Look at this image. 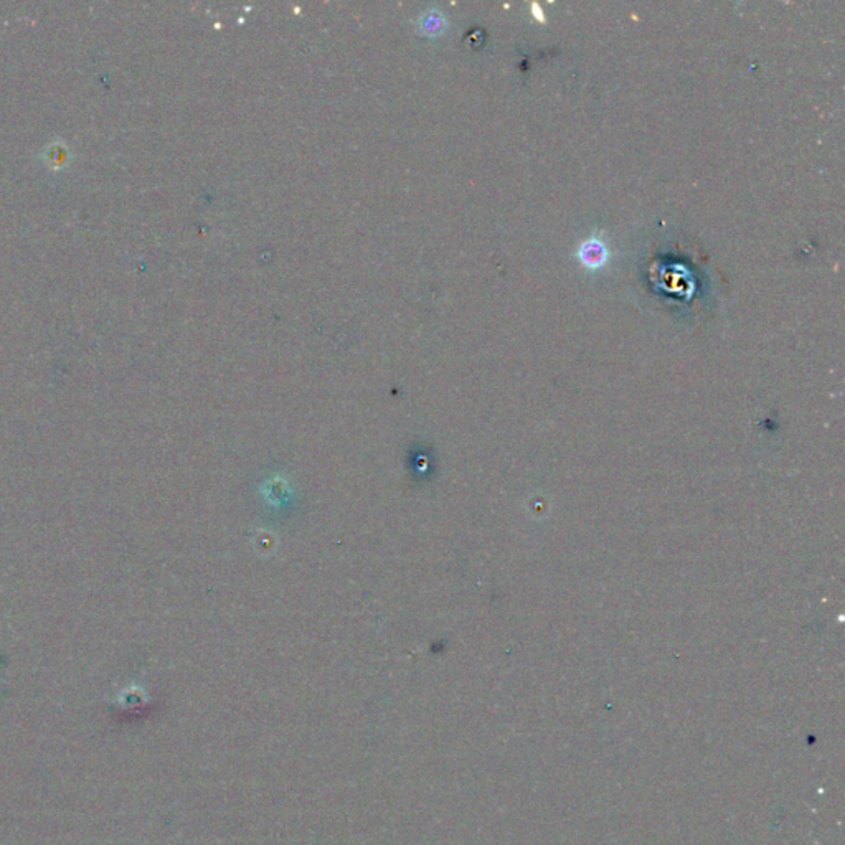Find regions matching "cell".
Returning <instances> with one entry per match:
<instances>
[{"label": "cell", "mask_w": 845, "mask_h": 845, "mask_svg": "<svg viewBox=\"0 0 845 845\" xmlns=\"http://www.w3.org/2000/svg\"><path fill=\"white\" fill-rule=\"evenodd\" d=\"M610 248L607 243L600 238H587L578 246L577 256L580 259L581 265L591 271H598V269L604 268L610 262Z\"/></svg>", "instance_id": "6da1fadb"}, {"label": "cell", "mask_w": 845, "mask_h": 845, "mask_svg": "<svg viewBox=\"0 0 845 845\" xmlns=\"http://www.w3.org/2000/svg\"><path fill=\"white\" fill-rule=\"evenodd\" d=\"M532 9H534L535 18H537L538 21L545 22L544 11H542L541 5L532 4Z\"/></svg>", "instance_id": "7a4b0ae2"}]
</instances>
